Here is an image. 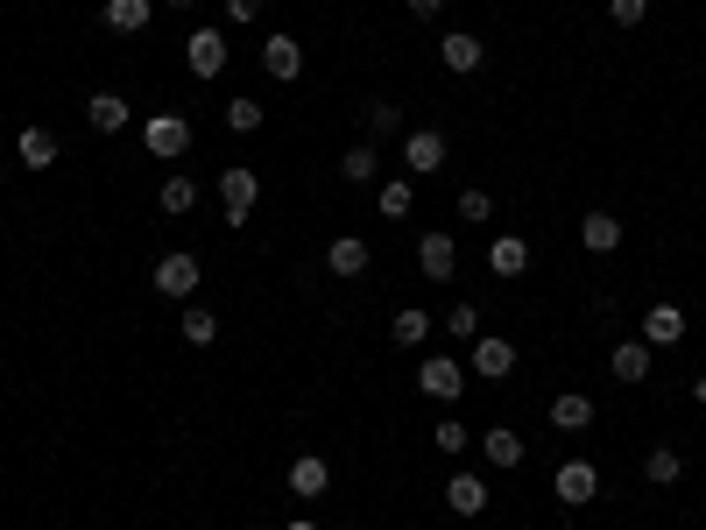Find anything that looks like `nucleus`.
<instances>
[{
  "mask_svg": "<svg viewBox=\"0 0 706 530\" xmlns=\"http://www.w3.org/2000/svg\"><path fill=\"white\" fill-rule=\"evenodd\" d=\"M417 389H424L431 404H460V396H467V361H452V354H431V361L417 368Z\"/></svg>",
  "mask_w": 706,
  "mask_h": 530,
  "instance_id": "obj_1",
  "label": "nucleus"
},
{
  "mask_svg": "<svg viewBox=\"0 0 706 530\" xmlns=\"http://www.w3.org/2000/svg\"><path fill=\"white\" fill-rule=\"evenodd\" d=\"M219 205H226V226H241L262 205V177H255V170H241V163L219 170Z\"/></svg>",
  "mask_w": 706,
  "mask_h": 530,
  "instance_id": "obj_2",
  "label": "nucleus"
},
{
  "mask_svg": "<svg viewBox=\"0 0 706 530\" xmlns=\"http://www.w3.org/2000/svg\"><path fill=\"white\" fill-rule=\"evenodd\" d=\"M551 496H559L565 509H586V502L601 496V467L594 460H565L559 475H551Z\"/></svg>",
  "mask_w": 706,
  "mask_h": 530,
  "instance_id": "obj_3",
  "label": "nucleus"
},
{
  "mask_svg": "<svg viewBox=\"0 0 706 530\" xmlns=\"http://www.w3.org/2000/svg\"><path fill=\"white\" fill-rule=\"evenodd\" d=\"M184 64H191V79H219L226 71V29H191L184 35Z\"/></svg>",
  "mask_w": 706,
  "mask_h": 530,
  "instance_id": "obj_4",
  "label": "nucleus"
},
{
  "mask_svg": "<svg viewBox=\"0 0 706 530\" xmlns=\"http://www.w3.org/2000/svg\"><path fill=\"white\" fill-rule=\"evenodd\" d=\"M417 276H424V283H452V276H460V241H452V234H424V241H417Z\"/></svg>",
  "mask_w": 706,
  "mask_h": 530,
  "instance_id": "obj_5",
  "label": "nucleus"
},
{
  "mask_svg": "<svg viewBox=\"0 0 706 530\" xmlns=\"http://www.w3.org/2000/svg\"><path fill=\"white\" fill-rule=\"evenodd\" d=\"M431 170H446V135L438 128H410L403 135V177H431Z\"/></svg>",
  "mask_w": 706,
  "mask_h": 530,
  "instance_id": "obj_6",
  "label": "nucleus"
},
{
  "mask_svg": "<svg viewBox=\"0 0 706 530\" xmlns=\"http://www.w3.org/2000/svg\"><path fill=\"white\" fill-rule=\"evenodd\" d=\"M481 383H502V375H516V347H509L502 333H481L473 339V361H467Z\"/></svg>",
  "mask_w": 706,
  "mask_h": 530,
  "instance_id": "obj_7",
  "label": "nucleus"
},
{
  "mask_svg": "<svg viewBox=\"0 0 706 530\" xmlns=\"http://www.w3.org/2000/svg\"><path fill=\"white\" fill-rule=\"evenodd\" d=\"M142 149H149V156H184V149H191V121H184V113H156V121L142 128Z\"/></svg>",
  "mask_w": 706,
  "mask_h": 530,
  "instance_id": "obj_8",
  "label": "nucleus"
},
{
  "mask_svg": "<svg viewBox=\"0 0 706 530\" xmlns=\"http://www.w3.org/2000/svg\"><path fill=\"white\" fill-rule=\"evenodd\" d=\"M262 71H269L276 85H297L304 79V43L297 35H269V43H262Z\"/></svg>",
  "mask_w": 706,
  "mask_h": 530,
  "instance_id": "obj_9",
  "label": "nucleus"
},
{
  "mask_svg": "<svg viewBox=\"0 0 706 530\" xmlns=\"http://www.w3.org/2000/svg\"><path fill=\"white\" fill-rule=\"evenodd\" d=\"M488 502H494V488H488L481 475H467V467H460V475L446 481V509H452V517H481Z\"/></svg>",
  "mask_w": 706,
  "mask_h": 530,
  "instance_id": "obj_10",
  "label": "nucleus"
},
{
  "mask_svg": "<svg viewBox=\"0 0 706 530\" xmlns=\"http://www.w3.org/2000/svg\"><path fill=\"white\" fill-rule=\"evenodd\" d=\"M636 339H643L651 354H657V347H678V339H685V312H678V305H651V312H643V333H636Z\"/></svg>",
  "mask_w": 706,
  "mask_h": 530,
  "instance_id": "obj_11",
  "label": "nucleus"
},
{
  "mask_svg": "<svg viewBox=\"0 0 706 530\" xmlns=\"http://www.w3.org/2000/svg\"><path fill=\"white\" fill-rule=\"evenodd\" d=\"M326 488H332V467L318 460V452H297V460H290V496L297 502H318Z\"/></svg>",
  "mask_w": 706,
  "mask_h": 530,
  "instance_id": "obj_12",
  "label": "nucleus"
},
{
  "mask_svg": "<svg viewBox=\"0 0 706 530\" xmlns=\"http://www.w3.org/2000/svg\"><path fill=\"white\" fill-rule=\"evenodd\" d=\"M198 276H205L198 255H163V262H156V291H163V297H191V291H198Z\"/></svg>",
  "mask_w": 706,
  "mask_h": 530,
  "instance_id": "obj_13",
  "label": "nucleus"
},
{
  "mask_svg": "<svg viewBox=\"0 0 706 530\" xmlns=\"http://www.w3.org/2000/svg\"><path fill=\"white\" fill-rule=\"evenodd\" d=\"M438 57H446V71H481V57H488V43L481 35H467V29H452V35H438Z\"/></svg>",
  "mask_w": 706,
  "mask_h": 530,
  "instance_id": "obj_14",
  "label": "nucleus"
},
{
  "mask_svg": "<svg viewBox=\"0 0 706 530\" xmlns=\"http://www.w3.org/2000/svg\"><path fill=\"white\" fill-rule=\"evenodd\" d=\"M149 14H156V0H106L100 22H106L113 35H142V29H149Z\"/></svg>",
  "mask_w": 706,
  "mask_h": 530,
  "instance_id": "obj_15",
  "label": "nucleus"
},
{
  "mask_svg": "<svg viewBox=\"0 0 706 530\" xmlns=\"http://www.w3.org/2000/svg\"><path fill=\"white\" fill-rule=\"evenodd\" d=\"M368 262L375 255H368V241H360V234H339L332 248H326V269L332 276H368Z\"/></svg>",
  "mask_w": 706,
  "mask_h": 530,
  "instance_id": "obj_16",
  "label": "nucleus"
},
{
  "mask_svg": "<svg viewBox=\"0 0 706 530\" xmlns=\"http://www.w3.org/2000/svg\"><path fill=\"white\" fill-rule=\"evenodd\" d=\"M14 163H22V170H50L57 163V135H50V128H22V135H14Z\"/></svg>",
  "mask_w": 706,
  "mask_h": 530,
  "instance_id": "obj_17",
  "label": "nucleus"
},
{
  "mask_svg": "<svg viewBox=\"0 0 706 530\" xmlns=\"http://www.w3.org/2000/svg\"><path fill=\"white\" fill-rule=\"evenodd\" d=\"M85 121L100 128V135H121V128H127V92H92V100H85Z\"/></svg>",
  "mask_w": 706,
  "mask_h": 530,
  "instance_id": "obj_18",
  "label": "nucleus"
},
{
  "mask_svg": "<svg viewBox=\"0 0 706 530\" xmlns=\"http://www.w3.org/2000/svg\"><path fill=\"white\" fill-rule=\"evenodd\" d=\"M580 241H586V255H615L622 248V220L615 213H586L580 220Z\"/></svg>",
  "mask_w": 706,
  "mask_h": 530,
  "instance_id": "obj_19",
  "label": "nucleus"
},
{
  "mask_svg": "<svg viewBox=\"0 0 706 530\" xmlns=\"http://www.w3.org/2000/svg\"><path fill=\"white\" fill-rule=\"evenodd\" d=\"M551 425H559V431H586V425H594V396H580V389L551 396Z\"/></svg>",
  "mask_w": 706,
  "mask_h": 530,
  "instance_id": "obj_20",
  "label": "nucleus"
},
{
  "mask_svg": "<svg viewBox=\"0 0 706 530\" xmlns=\"http://www.w3.org/2000/svg\"><path fill=\"white\" fill-rule=\"evenodd\" d=\"M488 269H494V276H523V269H530V248H523V234H502V241H488Z\"/></svg>",
  "mask_w": 706,
  "mask_h": 530,
  "instance_id": "obj_21",
  "label": "nucleus"
},
{
  "mask_svg": "<svg viewBox=\"0 0 706 530\" xmlns=\"http://www.w3.org/2000/svg\"><path fill=\"white\" fill-rule=\"evenodd\" d=\"M481 452H488V467H523V431L494 425V431H481Z\"/></svg>",
  "mask_w": 706,
  "mask_h": 530,
  "instance_id": "obj_22",
  "label": "nucleus"
},
{
  "mask_svg": "<svg viewBox=\"0 0 706 530\" xmlns=\"http://www.w3.org/2000/svg\"><path fill=\"white\" fill-rule=\"evenodd\" d=\"M389 339H396V347H424V339H431V312H417V305H403V312L389 318Z\"/></svg>",
  "mask_w": 706,
  "mask_h": 530,
  "instance_id": "obj_23",
  "label": "nucleus"
},
{
  "mask_svg": "<svg viewBox=\"0 0 706 530\" xmlns=\"http://www.w3.org/2000/svg\"><path fill=\"white\" fill-rule=\"evenodd\" d=\"M375 170H381V156H375V142H354L347 156H339V177H347V184H375Z\"/></svg>",
  "mask_w": 706,
  "mask_h": 530,
  "instance_id": "obj_24",
  "label": "nucleus"
},
{
  "mask_svg": "<svg viewBox=\"0 0 706 530\" xmlns=\"http://www.w3.org/2000/svg\"><path fill=\"white\" fill-rule=\"evenodd\" d=\"M615 375H622V383H651V347H643V339H622V347H615Z\"/></svg>",
  "mask_w": 706,
  "mask_h": 530,
  "instance_id": "obj_25",
  "label": "nucleus"
},
{
  "mask_svg": "<svg viewBox=\"0 0 706 530\" xmlns=\"http://www.w3.org/2000/svg\"><path fill=\"white\" fill-rule=\"evenodd\" d=\"M643 475H651V488H672L685 475V460H678V446H651V460H643Z\"/></svg>",
  "mask_w": 706,
  "mask_h": 530,
  "instance_id": "obj_26",
  "label": "nucleus"
},
{
  "mask_svg": "<svg viewBox=\"0 0 706 530\" xmlns=\"http://www.w3.org/2000/svg\"><path fill=\"white\" fill-rule=\"evenodd\" d=\"M375 213H381V220H410V213H417V205H410V177H389V184H381Z\"/></svg>",
  "mask_w": 706,
  "mask_h": 530,
  "instance_id": "obj_27",
  "label": "nucleus"
},
{
  "mask_svg": "<svg viewBox=\"0 0 706 530\" xmlns=\"http://www.w3.org/2000/svg\"><path fill=\"white\" fill-rule=\"evenodd\" d=\"M184 339H191V347H213V339H219V318L205 312V305H184Z\"/></svg>",
  "mask_w": 706,
  "mask_h": 530,
  "instance_id": "obj_28",
  "label": "nucleus"
},
{
  "mask_svg": "<svg viewBox=\"0 0 706 530\" xmlns=\"http://www.w3.org/2000/svg\"><path fill=\"white\" fill-rule=\"evenodd\" d=\"M156 205H163V213H191V205H198V184H191V177H163Z\"/></svg>",
  "mask_w": 706,
  "mask_h": 530,
  "instance_id": "obj_29",
  "label": "nucleus"
},
{
  "mask_svg": "<svg viewBox=\"0 0 706 530\" xmlns=\"http://www.w3.org/2000/svg\"><path fill=\"white\" fill-rule=\"evenodd\" d=\"M262 121H269V113H262V100H226V128H234V135H255Z\"/></svg>",
  "mask_w": 706,
  "mask_h": 530,
  "instance_id": "obj_30",
  "label": "nucleus"
},
{
  "mask_svg": "<svg viewBox=\"0 0 706 530\" xmlns=\"http://www.w3.org/2000/svg\"><path fill=\"white\" fill-rule=\"evenodd\" d=\"M396 128H403V106H396V100H368V135L381 142V135H396Z\"/></svg>",
  "mask_w": 706,
  "mask_h": 530,
  "instance_id": "obj_31",
  "label": "nucleus"
},
{
  "mask_svg": "<svg viewBox=\"0 0 706 530\" xmlns=\"http://www.w3.org/2000/svg\"><path fill=\"white\" fill-rule=\"evenodd\" d=\"M446 333L452 339H481V305H467V297H460V305L446 312Z\"/></svg>",
  "mask_w": 706,
  "mask_h": 530,
  "instance_id": "obj_32",
  "label": "nucleus"
},
{
  "mask_svg": "<svg viewBox=\"0 0 706 530\" xmlns=\"http://www.w3.org/2000/svg\"><path fill=\"white\" fill-rule=\"evenodd\" d=\"M431 446H438V452H446V460H460V452H467L473 439H467V425H460V418H446V425H438V431H431Z\"/></svg>",
  "mask_w": 706,
  "mask_h": 530,
  "instance_id": "obj_33",
  "label": "nucleus"
},
{
  "mask_svg": "<svg viewBox=\"0 0 706 530\" xmlns=\"http://www.w3.org/2000/svg\"><path fill=\"white\" fill-rule=\"evenodd\" d=\"M607 14H615V29H643V14H651V0H607Z\"/></svg>",
  "mask_w": 706,
  "mask_h": 530,
  "instance_id": "obj_34",
  "label": "nucleus"
},
{
  "mask_svg": "<svg viewBox=\"0 0 706 530\" xmlns=\"http://www.w3.org/2000/svg\"><path fill=\"white\" fill-rule=\"evenodd\" d=\"M460 213H467V226H481V220H494V198L488 192H460Z\"/></svg>",
  "mask_w": 706,
  "mask_h": 530,
  "instance_id": "obj_35",
  "label": "nucleus"
},
{
  "mask_svg": "<svg viewBox=\"0 0 706 530\" xmlns=\"http://www.w3.org/2000/svg\"><path fill=\"white\" fill-rule=\"evenodd\" d=\"M255 14H262V0H226V22H234V29H247Z\"/></svg>",
  "mask_w": 706,
  "mask_h": 530,
  "instance_id": "obj_36",
  "label": "nucleus"
},
{
  "mask_svg": "<svg viewBox=\"0 0 706 530\" xmlns=\"http://www.w3.org/2000/svg\"><path fill=\"white\" fill-rule=\"evenodd\" d=\"M410 14H417V22H438V14H446V0H410Z\"/></svg>",
  "mask_w": 706,
  "mask_h": 530,
  "instance_id": "obj_37",
  "label": "nucleus"
},
{
  "mask_svg": "<svg viewBox=\"0 0 706 530\" xmlns=\"http://www.w3.org/2000/svg\"><path fill=\"white\" fill-rule=\"evenodd\" d=\"M283 530H318V523H311V517H290V523H283Z\"/></svg>",
  "mask_w": 706,
  "mask_h": 530,
  "instance_id": "obj_38",
  "label": "nucleus"
},
{
  "mask_svg": "<svg viewBox=\"0 0 706 530\" xmlns=\"http://www.w3.org/2000/svg\"><path fill=\"white\" fill-rule=\"evenodd\" d=\"M693 396H699V404H706V375H699V383H693Z\"/></svg>",
  "mask_w": 706,
  "mask_h": 530,
  "instance_id": "obj_39",
  "label": "nucleus"
},
{
  "mask_svg": "<svg viewBox=\"0 0 706 530\" xmlns=\"http://www.w3.org/2000/svg\"><path fill=\"white\" fill-rule=\"evenodd\" d=\"M163 8H198V0H163Z\"/></svg>",
  "mask_w": 706,
  "mask_h": 530,
  "instance_id": "obj_40",
  "label": "nucleus"
}]
</instances>
